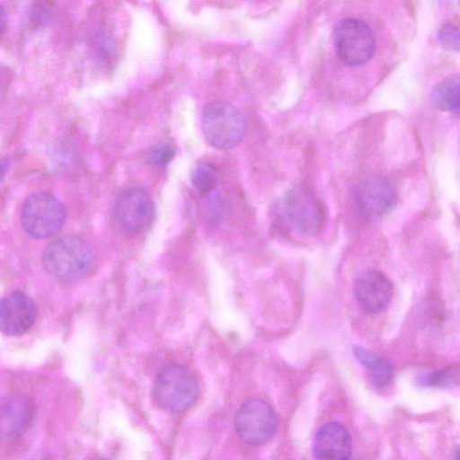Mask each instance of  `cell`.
<instances>
[{"label":"cell","instance_id":"3","mask_svg":"<svg viewBox=\"0 0 460 460\" xmlns=\"http://www.w3.org/2000/svg\"><path fill=\"white\" fill-rule=\"evenodd\" d=\"M201 129L210 146L226 150L234 147L242 141L245 121L233 104L224 101H213L202 111Z\"/></svg>","mask_w":460,"mask_h":460},{"label":"cell","instance_id":"17","mask_svg":"<svg viewBox=\"0 0 460 460\" xmlns=\"http://www.w3.org/2000/svg\"><path fill=\"white\" fill-rule=\"evenodd\" d=\"M438 39L444 49L456 51L459 49V31L456 25L444 24L438 31Z\"/></svg>","mask_w":460,"mask_h":460},{"label":"cell","instance_id":"4","mask_svg":"<svg viewBox=\"0 0 460 460\" xmlns=\"http://www.w3.org/2000/svg\"><path fill=\"white\" fill-rule=\"evenodd\" d=\"M284 222L296 233L314 235L323 226L325 211L320 201L307 190L296 187L287 191L279 202Z\"/></svg>","mask_w":460,"mask_h":460},{"label":"cell","instance_id":"9","mask_svg":"<svg viewBox=\"0 0 460 460\" xmlns=\"http://www.w3.org/2000/svg\"><path fill=\"white\" fill-rule=\"evenodd\" d=\"M394 184L385 177L370 175L360 180L354 190V200L359 215L376 220L389 213L396 203Z\"/></svg>","mask_w":460,"mask_h":460},{"label":"cell","instance_id":"19","mask_svg":"<svg viewBox=\"0 0 460 460\" xmlns=\"http://www.w3.org/2000/svg\"><path fill=\"white\" fill-rule=\"evenodd\" d=\"M454 376H457V374H455L454 369L445 368L443 370H436L420 376L419 383L422 385L429 386L446 385L450 383L454 379Z\"/></svg>","mask_w":460,"mask_h":460},{"label":"cell","instance_id":"21","mask_svg":"<svg viewBox=\"0 0 460 460\" xmlns=\"http://www.w3.org/2000/svg\"><path fill=\"white\" fill-rule=\"evenodd\" d=\"M9 166V160L7 158H4L0 160V181L4 178L7 169Z\"/></svg>","mask_w":460,"mask_h":460},{"label":"cell","instance_id":"16","mask_svg":"<svg viewBox=\"0 0 460 460\" xmlns=\"http://www.w3.org/2000/svg\"><path fill=\"white\" fill-rule=\"evenodd\" d=\"M190 180L199 192L207 193L215 188L217 181V172L211 164L199 162L192 167Z\"/></svg>","mask_w":460,"mask_h":460},{"label":"cell","instance_id":"7","mask_svg":"<svg viewBox=\"0 0 460 460\" xmlns=\"http://www.w3.org/2000/svg\"><path fill=\"white\" fill-rule=\"evenodd\" d=\"M155 213L149 194L139 187H128L116 197L112 217L116 226L126 234H138L151 223Z\"/></svg>","mask_w":460,"mask_h":460},{"label":"cell","instance_id":"14","mask_svg":"<svg viewBox=\"0 0 460 460\" xmlns=\"http://www.w3.org/2000/svg\"><path fill=\"white\" fill-rule=\"evenodd\" d=\"M353 353L376 385L384 386L390 383L394 367L387 359L360 346H354Z\"/></svg>","mask_w":460,"mask_h":460},{"label":"cell","instance_id":"20","mask_svg":"<svg viewBox=\"0 0 460 460\" xmlns=\"http://www.w3.org/2000/svg\"><path fill=\"white\" fill-rule=\"evenodd\" d=\"M7 22V13L4 5L0 4V38L4 32Z\"/></svg>","mask_w":460,"mask_h":460},{"label":"cell","instance_id":"10","mask_svg":"<svg viewBox=\"0 0 460 460\" xmlns=\"http://www.w3.org/2000/svg\"><path fill=\"white\" fill-rule=\"evenodd\" d=\"M393 284L381 271L367 270L357 279L354 287L356 300L367 313L378 314L389 305L393 296Z\"/></svg>","mask_w":460,"mask_h":460},{"label":"cell","instance_id":"6","mask_svg":"<svg viewBox=\"0 0 460 460\" xmlns=\"http://www.w3.org/2000/svg\"><path fill=\"white\" fill-rule=\"evenodd\" d=\"M333 41L339 58L351 66L367 63L375 52L374 34L370 27L358 19L340 21L333 31Z\"/></svg>","mask_w":460,"mask_h":460},{"label":"cell","instance_id":"1","mask_svg":"<svg viewBox=\"0 0 460 460\" xmlns=\"http://www.w3.org/2000/svg\"><path fill=\"white\" fill-rule=\"evenodd\" d=\"M93 258V252L84 240L66 235L46 247L42 263L46 271L56 279L74 281L89 270Z\"/></svg>","mask_w":460,"mask_h":460},{"label":"cell","instance_id":"11","mask_svg":"<svg viewBox=\"0 0 460 460\" xmlns=\"http://www.w3.org/2000/svg\"><path fill=\"white\" fill-rule=\"evenodd\" d=\"M36 318V306L25 294L13 291L0 300V332L7 335L26 332Z\"/></svg>","mask_w":460,"mask_h":460},{"label":"cell","instance_id":"2","mask_svg":"<svg viewBox=\"0 0 460 460\" xmlns=\"http://www.w3.org/2000/svg\"><path fill=\"white\" fill-rule=\"evenodd\" d=\"M199 394L197 378L182 366H168L155 379V400L161 409L170 413H180L188 410L195 403Z\"/></svg>","mask_w":460,"mask_h":460},{"label":"cell","instance_id":"13","mask_svg":"<svg viewBox=\"0 0 460 460\" xmlns=\"http://www.w3.org/2000/svg\"><path fill=\"white\" fill-rule=\"evenodd\" d=\"M32 416L30 400L14 395L0 402V439L12 440L20 437L28 428Z\"/></svg>","mask_w":460,"mask_h":460},{"label":"cell","instance_id":"5","mask_svg":"<svg viewBox=\"0 0 460 460\" xmlns=\"http://www.w3.org/2000/svg\"><path fill=\"white\" fill-rule=\"evenodd\" d=\"M66 219L62 202L51 193L37 191L24 201L22 222L25 231L34 238H48L58 232Z\"/></svg>","mask_w":460,"mask_h":460},{"label":"cell","instance_id":"18","mask_svg":"<svg viewBox=\"0 0 460 460\" xmlns=\"http://www.w3.org/2000/svg\"><path fill=\"white\" fill-rule=\"evenodd\" d=\"M174 155V147L168 142H162L151 149L147 159L152 164L164 165L173 158Z\"/></svg>","mask_w":460,"mask_h":460},{"label":"cell","instance_id":"22","mask_svg":"<svg viewBox=\"0 0 460 460\" xmlns=\"http://www.w3.org/2000/svg\"><path fill=\"white\" fill-rule=\"evenodd\" d=\"M92 460H104V459L95 458V459H92Z\"/></svg>","mask_w":460,"mask_h":460},{"label":"cell","instance_id":"8","mask_svg":"<svg viewBox=\"0 0 460 460\" xmlns=\"http://www.w3.org/2000/svg\"><path fill=\"white\" fill-rule=\"evenodd\" d=\"M277 416L272 407L261 399H250L239 408L234 427L239 438L250 445H262L274 436Z\"/></svg>","mask_w":460,"mask_h":460},{"label":"cell","instance_id":"12","mask_svg":"<svg viewBox=\"0 0 460 460\" xmlns=\"http://www.w3.org/2000/svg\"><path fill=\"white\" fill-rule=\"evenodd\" d=\"M351 449L349 433L341 423H325L315 434L313 446L315 460H349Z\"/></svg>","mask_w":460,"mask_h":460},{"label":"cell","instance_id":"15","mask_svg":"<svg viewBox=\"0 0 460 460\" xmlns=\"http://www.w3.org/2000/svg\"><path fill=\"white\" fill-rule=\"evenodd\" d=\"M431 102L439 110L458 113L459 111V80L450 76L434 86Z\"/></svg>","mask_w":460,"mask_h":460}]
</instances>
